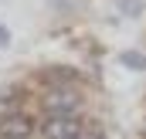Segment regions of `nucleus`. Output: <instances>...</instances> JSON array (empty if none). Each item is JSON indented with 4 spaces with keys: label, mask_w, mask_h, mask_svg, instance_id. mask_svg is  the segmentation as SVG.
I'll return each instance as SVG.
<instances>
[{
    "label": "nucleus",
    "mask_w": 146,
    "mask_h": 139,
    "mask_svg": "<svg viewBox=\"0 0 146 139\" xmlns=\"http://www.w3.org/2000/svg\"><path fill=\"white\" fill-rule=\"evenodd\" d=\"M82 119L75 112H58L44 122V139H78L82 136Z\"/></svg>",
    "instance_id": "obj_2"
},
{
    "label": "nucleus",
    "mask_w": 146,
    "mask_h": 139,
    "mask_svg": "<svg viewBox=\"0 0 146 139\" xmlns=\"http://www.w3.org/2000/svg\"><path fill=\"white\" fill-rule=\"evenodd\" d=\"M78 105H82V92H78L75 85H54V88L44 92V109H48L51 115H58V112H75Z\"/></svg>",
    "instance_id": "obj_1"
},
{
    "label": "nucleus",
    "mask_w": 146,
    "mask_h": 139,
    "mask_svg": "<svg viewBox=\"0 0 146 139\" xmlns=\"http://www.w3.org/2000/svg\"><path fill=\"white\" fill-rule=\"evenodd\" d=\"M119 10L126 17H139L143 14V0H119Z\"/></svg>",
    "instance_id": "obj_6"
},
{
    "label": "nucleus",
    "mask_w": 146,
    "mask_h": 139,
    "mask_svg": "<svg viewBox=\"0 0 146 139\" xmlns=\"http://www.w3.org/2000/svg\"><path fill=\"white\" fill-rule=\"evenodd\" d=\"M3 48H10V31H7V24H0V51Z\"/></svg>",
    "instance_id": "obj_7"
},
{
    "label": "nucleus",
    "mask_w": 146,
    "mask_h": 139,
    "mask_svg": "<svg viewBox=\"0 0 146 139\" xmlns=\"http://www.w3.org/2000/svg\"><path fill=\"white\" fill-rule=\"evenodd\" d=\"M17 105H21V95L17 92H3L0 95V119L10 115V112H17Z\"/></svg>",
    "instance_id": "obj_5"
},
{
    "label": "nucleus",
    "mask_w": 146,
    "mask_h": 139,
    "mask_svg": "<svg viewBox=\"0 0 146 139\" xmlns=\"http://www.w3.org/2000/svg\"><path fill=\"white\" fill-rule=\"evenodd\" d=\"M31 132H34V119L21 109L0 119V139H27Z\"/></svg>",
    "instance_id": "obj_3"
},
{
    "label": "nucleus",
    "mask_w": 146,
    "mask_h": 139,
    "mask_svg": "<svg viewBox=\"0 0 146 139\" xmlns=\"http://www.w3.org/2000/svg\"><path fill=\"white\" fill-rule=\"evenodd\" d=\"M78 139H102V132H99V129H82Z\"/></svg>",
    "instance_id": "obj_8"
},
{
    "label": "nucleus",
    "mask_w": 146,
    "mask_h": 139,
    "mask_svg": "<svg viewBox=\"0 0 146 139\" xmlns=\"http://www.w3.org/2000/svg\"><path fill=\"white\" fill-rule=\"evenodd\" d=\"M119 61H122V68H129V71H146V54L143 51H122Z\"/></svg>",
    "instance_id": "obj_4"
}]
</instances>
